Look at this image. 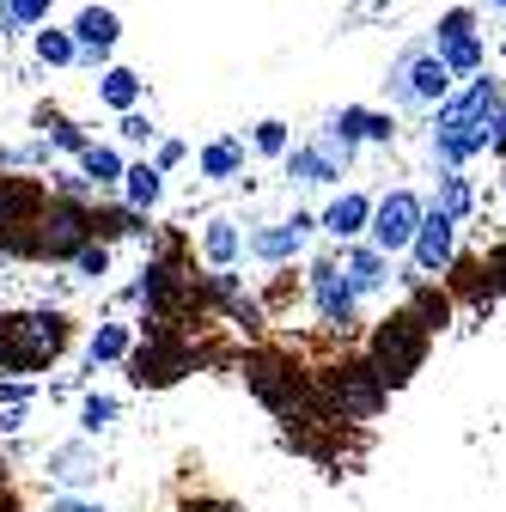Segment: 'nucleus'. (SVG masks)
I'll use <instances>...</instances> for the list:
<instances>
[{
	"mask_svg": "<svg viewBox=\"0 0 506 512\" xmlns=\"http://www.w3.org/2000/svg\"><path fill=\"white\" fill-rule=\"evenodd\" d=\"M98 98H104L110 110H135V104H141V74H129V68H104Z\"/></svg>",
	"mask_w": 506,
	"mask_h": 512,
	"instance_id": "27",
	"label": "nucleus"
},
{
	"mask_svg": "<svg viewBox=\"0 0 506 512\" xmlns=\"http://www.w3.org/2000/svg\"><path fill=\"white\" fill-rule=\"evenodd\" d=\"M43 470L61 482V488H86L98 482V452H92V439H68V445H49V458Z\"/></svg>",
	"mask_w": 506,
	"mask_h": 512,
	"instance_id": "13",
	"label": "nucleus"
},
{
	"mask_svg": "<svg viewBox=\"0 0 506 512\" xmlns=\"http://www.w3.org/2000/svg\"><path fill=\"white\" fill-rule=\"evenodd\" d=\"M433 208H439V214H452V220H464V214L476 208V189H470V177H458V171H439V196H433Z\"/></svg>",
	"mask_w": 506,
	"mask_h": 512,
	"instance_id": "26",
	"label": "nucleus"
},
{
	"mask_svg": "<svg viewBox=\"0 0 506 512\" xmlns=\"http://www.w3.org/2000/svg\"><path fill=\"white\" fill-rule=\"evenodd\" d=\"M409 311L421 317V324L439 336V330H446L452 324V293H439L433 281H415V293H409Z\"/></svg>",
	"mask_w": 506,
	"mask_h": 512,
	"instance_id": "24",
	"label": "nucleus"
},
{
	"mask_svg": "<svg viewBox=\"0 0 506 512\" xmlns=\"http://www.w3.org/2000/svg\"><path fill=\"white\" fill-rule=\"evenodd\" d=\"M31 397H37L31 378H0V403H31Z\"/></svg>",
	"mask_w": 506,
	"mask_h": 512,
	"instance_id": "37",
	"label": "nucleus"
},
{
	"mask_svg": "<svg viewBox=\"0 0 506 512\" xmlns=\"http://www.w3.org/2000/svg\"><path fill=\"white\" fill-rule=\"evenodd\" d=\"M116 135H122V141H135V147H141V141H153V122H147L141 110H122V122H116Z\"/></svg>",
	"mask_w": 506,
	"mask_h": 512,
	"instance_id": "35",
	"label": "nucleus"
},
{
	"mask_svg": "<svg viewBox=\"0 0 506 512\" xmlns=\"http://www.w3.org/2000/svg\"><path fill=\"white\" fill-rule=\"evenodd\" d=\"M74 275H80V281H104V275H110V244H104V238H92V244L74 250Z\"/></svg>",
	"mask_w": 506,
	"mask_h": 512,
	"instance_id": "30",
	"label": "nucleus"
},
{
	"mask_svg": "<svg viewBox=\"0 0 506 512\" xmlns=\"http://www.w3.org/2000/svg\"><path fill=\"white\" fill-rule=\"evenodd\" d=\"M470 31H476V13H470V7H452L446 19L433 25V43H439V37H470Z\"/></svg>",
	"mask_w": 506,
	"mask_h": 512,
	"instance_id": "32",
	"label": "nucleus"
},
{
	"mask_svg": "<svg viewBox=\"0 0 506 512\" xmlns=\"http://www.w3.org/2000/svg\"><path fill=\"white\" fill-rule=\"evenodd\" d=\"M189 512H244V506H232V500H196Z\"/></svg>",
	"mask_w": 506,
	"mask_h": 512,
	"instance_id": "42",
	"label": "nucleus"
},
{
	"mask_svg": "<svg viewBox=\"0 0 506 512\" xmlns=\"http://www.w3.org/2000/svg\"><path fill=\"white\" fill-rule=\"evenodd\" d=\"M488 7H500V13H506V0H488Z\"/></svg>",
	"mask_w": 506,
	"mask_h": 512,
	"instance_id": "43",
	"label": "nucleus"
},
{
	"mask_svg": "<svg viewBox=\"0 0 506 512\" xmlns=\"http://www.w3.org/2000/svg\"><path fill=\"white\" fill-rule=\"evenodd\" d=\"M7 13H13V25H43L49 0H7Z\"/></svg>",
	"mask_w": 506,
	"mask_h": 512,
	"instance_id": "36",
	"label": "nucleus"
},
{
	"mask_svg": "<svg viewBox=\"0 0 506 512\" xmlns=\"http://www.w3.org/2000/svg\"><path fill=\"white\" fill-rule=\"evenodd\" d=\"M311 232H318V220H311V214H287V220H269V226H257V232L244 238V250L257 256V263L281 269V263H293V256H305Z\"/></svg>",
	"mask_w": 506,
	"mask_h": 512,
	"instance_id": "11",
	"label": "nucleus"
},
{
	"mask_svg": "<svg viewBox=\"0 0 506 512\" xmlns=\"http://www.w3.org/2000/svg\"><path fill=\"white\" fill-rule=\"evenodd\" d=\"M330 135L336 141H391L397 128H391V116H378V110H366V104H342L336 116H330Z\"/></svg>",
	"mask_w": 506,
	"mask_h": 512,
	"instance_id": "16",
	"label": "nucleus"
},
{
	"mask_svg": "<svg viewBox=\"0 0 506 512\" xmlns=\"http://www.w3.org/2000/svg\"><path fill=\"white\" fill-rule=\"evenodd\" d=\"M250 147H257V153H269V159H281L287 147H293V135H287V122H257V135H250Z\"/></svg>",
	"mask_w": 506,
	"mask_h": 512,
	"instance_id": "31",
	"label": "nucleus"
},
{
	"mask_svg": "<svg viewBox=\"0 0 506 512\" xmlns=\"http://www.w3.org/2000/svg\"><path fill=\"white\" fill-rule=\"evenodd\" d=\"M116 37H122V19H116L110 7H86V13L74 19V43H80V61H86V68H98V61L116 49Z\"/></svg>",
	"mask_w": 506,
	"mask_h": 512,
	"instance_id": "14",
	"label": "nucleus"
},
{
	"mask_svg": "<svg viewBox=\"0 0 506 512\" xmlns=\"http://www.w3.org/2000/svg\"><path fill=\"white\" fill-rule=\"evenodd\" d=\"M385 86H391V104L397 110H439V104L452 98V74H446V61H439L433 43H409L391 61Z\"/></svg>",
	"mask_w": 506,
	"mask_h": 512,
	"instance_id": "4",
	"label": "nucleus"
},
{
	"mask_svg": "<svg viewBox=\"0 0 506 512\" xmlns=\"http://www.w3.org/2000/svg\"><path fill=\"white\" fill-rule=\"evenodd\" d=\"M116 415H122V403H116V397H98V391H92V397L80 403V433H86V439H98L104 427H116Z\"/></svg>",
	"mask_w": 506,
	"mask_h": 512,
	"instance_id": "29",
	"label": "nucleus"
},
{
	"mask_svg": "<svg viewBox=\"0 0 506 512\" xmlns=\"http://www.w3.org/2000/svg\"><path fill=\"white\" fill-rule=\"evenodd\" d=\"M0 165H49V141H25V147H0Z\"/></svg>",
	"mask_w": 506,
	"mask_h": 512,
	"instance_id": "33",
	"label": "nucleus"
},
{
	"mask_svg": "<svg viewBox=\"0 0 506 512\" xmlns=\"http://www.w3.org/2000/svg\"><path fill=\"white\" fill-rule=\"evenodd\" d=\"M311 305H318V324L336 330V336H348L360 324V293H354V281L342 269V250L311 263Z\"/></svg>",
	"mask_w": 506,
	"mask_h": 512,
	"instance_id": "8",
	"label": "nucleus"
},
{
	"mask_svg": "<svg viewBox=\"0 0 506 512\" xmlns=\"http://www.w3.org/2000/svg\"><path fill=\"white\" fill-rule=\"evenodd\" d=\"M37 122H43V141H49L55 153H74V159H80V153L92 147V141H86V128H80V122H68V116H49V110H37Z\"/></svg>",
	"mask_w": 506,
	"mask_h": 512,
	"instance_id": "25",
	"label": "nucleus"
},
{
	"mask_svg": "<svg viewBox=\"0 0 506 512\" xmlns=\"http://www.w3.org/2000/svg\"><path fill=\"white\" fill-rule=\"evenodd\" d=\"M482 269H488V293L506 299V244H494V250L482 256Z\"/></svg>",
	"mask_w": 506,
	"mask_h": 512,
	"instance_id": "34",
	"label": "nucleus"
},
{
	"mask_svg": "<svg viewBox=\"0 0 506 512\" xmlns=\"http://www.w3.org/2000/svg\"><path fill=\"white\" fill-rule=\"evenodd\" d=\"M189 366H196V354H189V342L165 324H147V342L129 348V378L141 384V391H165V384H177Z\"/></svg>",
	"mask_w": 506,
	"mask_h": 512,
	"instance_id": "7",
	"label": "nucleus"
},
{
	"mask_svg": "<svg viewBox=\"0 0 506 512\" xmlns=\"http://www.w3.org/2000/svg\"><path fill=\"white\" fill-rule=\"evenodd\" d=\"M141 232H147V214L141 208H129V202H116V208L92 202V238L116 244V238H141Z\"/></svg>",
	"mask_w": 506,
	"mask_h": 512,
	"instance_id": "17",
	"label": "nucleus"
},
{
	"mask_svg": "<svg viewBox=\"0 0 506 512\" xmlns=\"http://www.w3.org/2000/svg\"><path fill=\"white\" fill-rule=\"evenodd\" d=\"M49 512H104L98 500H86V494H55L49 500Z\"/></svg>",
	"mask_w": 506,
	"mask_h": 512,
	"instance_id": "38",
	"label": "nucleus"
},
{
	"mask_svg": "<svg viewBox=\"0 0 506 512\" xmlns=\"http://www.w3.org/2000/svg\"><path fill=\"white\" fill-rule=\"evenodd\" d=\"M202 256L214 269H232L238 256H244V232L232 226V220H208V232H202Z\"/></svg>",
	"mask_w": 506,
	"mask_h": 512,
	"instance_id": "22",
	"label": "nucleus"
},
{
	"mask_svg": "<svg viewBox=\"0 0 506 512\" xmlns=\"http://www.w3.org/2000/svg\"><path fill=\"white\" fill-rule=\"evenodd\" d=\"M494 104H500V80H488V74H470V86L458 98L439 104V116H433V159L446 171H458V165H470L476 153L494 147Z\"/></svg>",
	"mask_w": 506,
	"mask_h": 512,
	"instance_id": "1",
	"label": "nucleus"
},
{
	"mask_svg": "<svg viewBox=\"0 0 506 512\" xmlns=\"http://www.w3.org/2000/svg\"><path fill=\"white\" fill-rule=\"evenodd\" d=\"M129 348H135V330H129V324H98L92 342H86V366L98 372V366H110V360H129Z\"/></svg>",
	"mask_w": 506,
	"mask_h": 512,
	"instance_id": "19",
	"label": "nucleus"
},
{
	"mask_svg": "<svg viewBox=\"0 0 506 512\" xmlns=\"http://www.w3.org/2000/svg\"><path fill=\"white\" fill-rule=\"evenodd\" d=\"M92 244V208L68 202V196H49L43 214L31 220V250L37 263H74V250Z\"/></svg>",
	"mask_w": 506,
	"mask_h": 512,
	"instance_id": "6",
	"label": "nucleus"
},
{
	"mask_svg": "<svg viewBox=\"0 0 506 512\" xmlns=\"http://www.w3.org/2000/svg\"><path fill=\"white\" fill-rule=\"evenodd\" d=\"M366 226H372V196H360V189H342V196L324 208V220H318V232H330L342 244H354Z\"/></svg>",
	"mask_w": 506,
	"mask_h": 512,
	"instance_id": "15",
	"label": "nucleus"
},
{
	"mask_svg": "<svg viewBox=\"0 0 506 512\" xmlns=\"http://www.w3.org/2000/svg\"><path fill=\"white\" fill-rule=\"evenodd\" d=\"M433 49H439V61H446V74H452V80L482 74V37H476V31H470V37H439Z\"/></svg>",
	"mask_w": 506,
	"mask_h": 512,
	"instance_id": "21",
	"label": "nucleus"
},
{
	"mask_svg": "<svg viewBox=\"0 0 506 512\" xmlns=\"http://www.w3.org/2000/svg\"><path fill=\"white\" fill-rule=\"evenodd\" d=\"M342 269H348V281H354L360 299H372V293L391 287V256L378 250L372 238H366V244H342Z\"/></svg>",
	"mask_w": 506,
	"mask_h": 512,
	"instance_id": "12",
	"label": "nucleus"
},
{
	"mask_svg": "<svg viewBox=\"0 0 506 512\" xmlns=\"http://www.w3.org/2000/svg\"><path fill=\"white\" fill-rule=\"evenodd\" d=\"M238 171H244V141L238 135H220V141L202 147V177L208 183H232Z\"/></svg>",
	"mask_w": 506,
	"mask_h": 512,
	"instance_id": "20",
	"label": "nucleus"
},
{
	"mask_svg": "<svg viewBox=\"0 0 506 512\" xmlns=\"http://www.w3.org/2000/svg\"><path fill=\"white\" fill-rule=\"evenodd\" d=\"M318 397H324V409L342 415V421H372L378 409H385L391 391L378 384V372H372L366 360H336V366L318 372Z\"/></svg>",
	"mask_w": 506,
	"mask_h": 512,
	"instance_id": "5",
	"label": "nucleus"
},
{
	"mask_svg": "<svg viewBox=\"0 0 506 512\" xmlns=\"http://www.w3.org/2000/svg\"><path fill=\"white\" fill-rule=\"evenodd\" d=\"M409 256H415V281H439V275L458 263V220H452V214H439V208H427L421 226H415Z\"/></svg>",
	"mask_w": 506,
	"mask_h": 512,
	"instance_id": "10",
	"label": "nucleus"
},
{
	"mask_svg": "<svg viewBox=\"0 0 506 512\" xmlns=\"http://www.w3.org/2000/svg\"><path fill=\"white\" fill-rule=\"evenodd\" d=\"M421 214H427V202L415 196V189H391V196H378L372 202V244L385 250V256H403L409 244H415V226H421Z\"/></svg>",
	"mask_w": 506,
	"mask_h": 512,
	"instance_id": "9",
	"label": "nucleus"
},
{
	"mask_svg": "<svg viewBox=\"0 0 506 512\" xmlns=\"http://www.w3.org/2000/svg\"><path fill=\"white\" fill-rule=\"evenodd\" d=\"M500 55H506V43H500Z\"/></svg>",
	"mask_w": 506,
	"mask_h": 512,
	"instance_id": "44",
	"label": "nucleus"
},
{
	"mask_svg": "<svg viewBox=\"0 0 506 512\" xmlns=\"http://www.w3.org/2000/svg\"><path fill=\"white\" fill-rule=\"evenodd\" d=\"M488 153H506V92H500V104H494V147Z\"/></svg>",
	"mask_w": 506,
	"mask_h": 512,
	"instance_id": "40",
	"label": "nucleus"
},
{
	"mask_svg": "<svg viewBox=\"0 0 506 512\" xmlns=\"http://www.w3.org/2000/svg\"><path fill=\"white\" fill-rule=\"evenodd\" d=\"M159 171H171V165H183V141H159V159H153Z\"/></svg>",
	"mask_w": 506,
	"mask_h": 512,
	"instance_id": "41",
	"label": "nucleus"
},
{
	"mask_svg": "<svg viewBox=\"0 0 506 512\" xmlns=\"http://www.w3.org/2000/svg\"><path fill=\"white\" fill-rule=\"evenodd\" d=\"M37 61L43 68H68V61H80V43H74V31H37Z\"/></svg>",
	"mask_w": 506,
	"mask_h": 512,
	"instance_id": "28",
	"label": "nucleus"
},
{
	"mask_svg": "<svg viewBox=\"0 0 506 512\" xmlns=\"http://www.w3.org/2000/svg\"><path fill=\"white\" fill-rule=\"evenodd\" d=\"M122 171H129V165L116 159V147H98V141H92V147L80 153V177H86V183L98 189V196H104V189H116V183H122Z\"/></svg>",
	"mask_w": 506,
	"mask_h": 512,
	"instance_id": "23",
	"label": "nucleus"
},
{
	"mask_svg": "<svg viewBox=\"0 0 506 512\" xmlns=\"http://www.w3.org/2000/svg\"><path fill=\"white\" fill-rule=\"evenodd\" d=\"M159 196H165V171L159 165H129V171H122V202H129V208L153 214Z\"/></svg>",
	"mask_w": 506,
	"mask_h": 512,
	"instance_id": "18",
	"label": "nucleus"
},
{
	"mask_svg": "<svg viewBox=\"0 0 506 512\" xmlns=\"http://www.w3.org/2000/svg\"><path fill=\"white\" fill-rule=\"evenodd\" d=\"M68 317L37 305V311H0V378L43 372L61 348H68Z\"/></svg>",
	"mask_w": 506,
	"mask_h": 512,
	"instance_id": "2",
	"label": "nucleus"
},
{
	"mask_svg": "<svg viewBox=\"0 0 506 512\" xmlns=\"http://www.w3.org/2000/svg\"><path fill=\"white\" fill-rule=\"evenodd\" d=\"M25 427V403H0V439H13Z\"/></svg>",
	"mask_w": 506,
	"mask_h": 512,
	"instance_id": "39",
	"label": "nucleus"
},
{
	"mask_svg": "<svg viewBox=\"0 0 506 512\" xmlns=\"http://www.w3.org/2000/svg\"><path fill=\"white\" fill-rule=\"evenodd\" d=\"M427 348H433V330L403 305V311H391L385 324L372 330V342H366V366L378 372V384H385V391H403V384L427 366Z\"/></svg>",
	"mask_w": 506,
	"mask_h": 512,
	"instance_id": "3",
	"label": "nucleus"
}]
</instances>
